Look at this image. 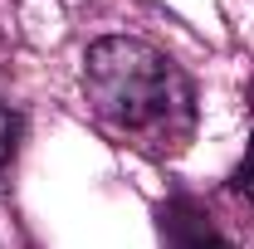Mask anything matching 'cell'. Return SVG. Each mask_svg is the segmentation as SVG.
Instances as JSON below:
<instances>
[{
	"label": "cell",
	"instance_id": "1",
	"mask_svg": "<svg viewBox=\"0 0 254 249\" xmlns=\"http://www.w3.org/2000/svg\"><path fill=\"white\" fill-rule=\"evenodd\" d=\"M83 88L98 118L147 152H181L195 127L186 73L142 39H98L83 59Z\"/></svg>",
	"mask_w": 254,
	"mask_h": 249
},
{
	"label": "cell",
	"instance_id": "2",
	"mask_svg": "<svg viewBox=\"0 0 254 249\" xmlns=\"http://www.w3.org/2000/svg\"><path fill=\"white\" fill-rule=\"evenodd\" d=\"M161 240L166 249H235L190 195H171L161 205Z\"/></svg>",
	"mask_w": 254,
	"mask_h": 249
},
{
	"label": "cell",
	"instance_id": "3",
	"mask_svg": "<svg viewBox=\"0 0 254 249\" xmlns=\"http://www.w3.org/2000/svg\"><path fill=\"white\" fill-rule=\"evenodd\" d=\"M15 147H20V118L0 103V176L10 171V161H15Z\"/></svg>",
	"mask_w": 254,
	"mask_h": 249
}]
</instances>
